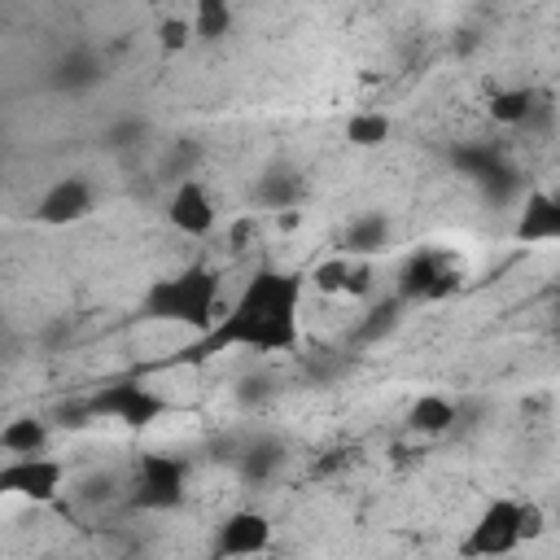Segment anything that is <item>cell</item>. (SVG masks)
Listing matches in <instances>:
<instances>
[{"instance_id":"6da1fadb","label":"cell","mask_w":560,"mask_h":560,"mask_svg":"<svg viewBox=\"0 0 560 560\" xmlns=\"http://www.w3.org/2000/svg\"><path fill=\"white\" fill-rule=\"evenodd\" d=\"M302 276L280 267H258L223 315L192 332L184 350L166 359V368H201L223 350H254V354H289L302 341Z\"/></svg>"},{"instance_id":"7a4b0ae2","label":"cell","mask_w":560,"mask_h":560,"mask_svg":"<svg viewBox=\"0 0 560 560\" xmlns=\"http://www.w3.org/2000/svg\"><path fill=\"white\" fill-rule=\"evenodd\" d=\"M140 311L153 324H179L188 332H206L223 315V271L210 262H188L153 280L140 298Z\"/></svg>"},{"instance_id":"3957f363","label":"cell","mask_w":560,"mask_h":560,"mask_svg":"<svg viewBox=\"0 0 560 560\" xmlns=\"http://www.w3.org/2000/svg\"><path fill=\"white\" fill-rule=\"evenodd\" d=\"M542 534V508L538 503H521V499H490L477 521L468 525V538H464V556H512L516 547H525L529 538Z\"/></svg>"},{"instance_id":"277c9868","label":"cell","mask_w":560,"mask_h":560,"mask_svg":"<svg viewBox=\"0 0 560 560\" xmlns=\"http://www.w3.org/2000/svg\"><path fill=\"white\" fill-rule=\"evenodd\" d=\"M188 494V459L166 451H140L127 486V503L140 512H171Z\"/></svg>"},{"instance_id":"5b68a950","label":"cell","mask_w":560,"mask_h":560,"mask_svg":"<svg viewBox=\"0 0 560 560\" xmlns=\"http://www.w3.org/2000/svg\"><path fill=\"white\" fill-rule=\"evenodd\" d=\"M92 416L96 420H118L127 429H149L153 420L166 416V398L158 389H149L140 376H118V381H105L92 398H88Z\"/></svg>"},{"instance_id":"8992f818","label":"cell","mask_w":560,"mask_h":560,"mask_svg":"<svg viewBox=\"0 0 560 560\" xmlns=\"http://www.w3.org/2000/svg\"><path fill=\"white\" fill-rule=\"evenodd\" d=\"M66 486V464L48 451L39 455H9L0 464V499H26V503H57Z\"/></svg>"},{"instance_id":"52a82bcc","label":"cell","mask_w":560,"mask_h":560,"mask_svg":"<svg viewBox=\"0 0 560 560\" xmlns=\"http://www.w3.org/2000/svg\"><path fill=\"white\" fill-rule=\"evenodd\" d=\"M455 284H459V271L451 267V258L446 254H438V249H416V254H407V262L398 267V298L402 302H438V298H446V293H455Z\"/></svg>"},{"instance_id":"ba28073f","label":"cell","mask_w":560,"mask_h":560,"mask_svg":"<svg viewBox=\"0 0 560 560\" xmlns=\"http://www.w3.org/2000/svg\"><path fill=\"white\" fill-rule=\"evenodd\" d=\"M166 223H171L179 236H192V241L210 236V232H214V223H219L214 192H210L197 175L175 179V188H171V197H166Z\"/></svg>"},{"instance_id":"9c48e42d","label":"cell","mask_w":560,"mask_h":560,"mask_svg":"<svg viewBox=\"0 0 560 560\" xmlns=\"http://www.w3.org/2000/svg\"><path fill=\"white\" fill-rule=\"evenodd\" d=\"M92 210H96V192H92V184H88L83 175H61V179H52V184L39 192V201H35V219H39L44 228L83 223Z\"/></svg>"},{"instance_id":"30bf717a","label":"cell","mask_w":560,"mask_h":560,"mask_svg":"<svg viewBox=\"0 0 560 560\" xmlns=\"http://www.w3.org/2000/svg\"><path fill=\"white\" fill-rule=\"evenodd\" d=\"M271 547V521L254 508H236L214 529V556H258Z\"/></svg>"},{"instance_id":"8fae6325","label":"cell","mask_w":560,"mask_h":560,"mask_svg":"<svg viewBox=\"0 0 560 560\" xmlns=\"http://www.w3.org/2000/svg\"><path fill=\"white\" fill-rule=\"evenodd\" d=\"M516 241H525V245L560 241V197H556L551 188H525V192H521Z\"/></svg>"},{"instance_id":"7c38bea8","label":"cell","mask_w":560,"mask_h":560,"mask_svg":"<svg viewBox=\"0 0 560 560\" xmlns=\"http://www.w3.org/2000/svg\"><path fill=\"white\" fill-rule=\"evenodd\" d=\"M105 79V66H101V57L92 52V48H66L57 61H52V70H48V83L57 88V92H66V96H83V92H92L96 83Z\"/></svg>"},{"instance_id":"4fadbf2b","label":"cell","mask_w":560,"mask_h":560,"mask_svg":"<svg viewBox=\"0 0 560 560\" xmlns=\"http://www.w3.org/2000/svg\"><path fill=\"white\" fill-rule=\"evenodd\" d=\"M389 236H394L389 214H385V210H363V214H354V219L346 223V232H341V254H350V258H376V254L389 249Z\"/></svg>"},{"instance_id":"5bb4252c","label":"cell","mask_w":560,"mask_h":560,"mask_svg":"<svg viewBox=\"0 0 560 560\" xmlns=\"http://www.w3.org/2000/svg\"><path fill=\"white\" fill-rule=\"evenodd\" d=\"M280 464H284V442L271 438V433H254V438H245L236 446V472H241L245 486L271 481L280 472Z\"/></svg>"},{"instance_id":"9a60e30c","label":"cell","mask_w":560,"mask_h":560,"mask_svg":"<svg viewBox=\"0 0 560 560\" xmlns=\"http://www.w3.org/2000/svg\"><path fill=\"white\" fill-rule=\"evenodd\" d=\"M302 201V175L293 171V166H284V162H271L258 179H254V206H262V210H293Z\"/></svg>"},{"instance_id":"2e32d148","label":"cell","mask_w":560,"mask_h":560,"mask_svg":"<svg viewBox=\"0 0 560 560\" xmlns=\"http://www.w3.org/2000/svg\"><path fill=\"white\" fill-rule=\"evenodd\" d=\"M48 442H52V424L35 411L9 416L0 424V451L4 455H39V451H48Z\"/></svg>"},{"instance_id":"e0dca14e","label":"cell","mask_w":560,"mask_h":560,"mask_svg":"<svg viewBox=\"0 0 560 560\" xmlns=\"http://www.w3.org/2000/svg\"><path fill=\"white\" fill-rule=\"evenodd\" d=\"M542 101V88L529 83H512V88H490L486 96V114L499 127H525V118L534 114V105Z\"/></svg>"},{"instance_id":"ac0fdd59","label":"cell","mask_w":560,"mask_h":560,"mask_svg":"<svg viewBox=\"0 0 560 560\" xmlns=\"http://www.w3.org/2000/svg\"><path fill=\"white\" fill-rule=\"evenodd\" d=\"M472 184L481 188V197H486L490 206H512V201H521V192H525V175H521L508 158H494Z\"/></svg>"},{"instance_id":"d6986e66","label":"cell","mask_w":560,"mask_h":560,"mask_svg":"<svg viewBox=\"0 0 560 560\" xmlns=\"http://www.w3.org/2000/svg\"><path fill=\"white\" fill-rule=\"evenodd\" d=\"M407 424L416 433H451L455 429V398H446V394H420L407 407Z\"/></svg>"},{"instance_id":"ffe728a7","label":"cell","mask_w":560,"mask_h":560,"mask_svg":"<svg viewBox=\"0 0 560 560\" xmlns=\"http://www.w3.org/2000/svg\"><path fill=\"white\" fill-rule=\"evenodd\" d=\"M188 22H192V39L219 44V39H228L236 13H232V0H197L192 13H188Z\"/></svg>"},{"instance_id":"44dd1931","label":"cell","mask_w":560,"mask_h":560,"mask_svg":"<svg viewBox=\"0 0 560 560\" xmlns=\"http://www.w3.org/2000/svg\"><path fill=\"white\" fill-rule=\"evenodd\" d=\"M402 311H407V302L398 298V293H389L385 302H372L368 311H363V319H359V328H354V337L363 341V346H372V341H385L398 324H402Z\"/></svg>"},{"instance_id":"7402d4cb","label":"cell","mask_w":560,"mask_h":560,"mask_svg":"<svg viewBox=\"0 0 560 560\" xmlns=\"http://www.w3.org/2000/svg\"><path fill=\"white\" fill-rule=\"evenodd\" d=\"M394 136V118L385 109H359L346 118V140L354 149H381Z\"/></svg>"},{"instance_id":"603a6c76","label":"cell","mask_w":560,"mask_h":560,"mask_svg":"<svg viewBox=\"0 0 560 560\" xmlns=\"http://www.w3.org/2000/svg\"><path fill=\"white\" fill-rule=\"evenodd\" d=\"M494 158H503L494 144H486V140H468V144H455L451 149V166L459 171V175H468V179H477Z\"/></svg>"},{"instance_id":"cb8c5ba5","label":"cell","mask_w":560,"mask_h":560,"mask_svg":"<svg viewBox=\"0 0 560 560\" xmlns=\"http://www.w3.org/2000/svg\"><path fill=\"white\" fill-rule=\"evenodd\" d=\"M144 136H149V122H144V118H136V114H122V118H114V122L101 131L105 149H114V153H127V149H136Z\"/></svg>"},{"instance_id":"d4e9b609","label":"cell","mask_w":560,"mask_h":560,"mask_svg":"<svg viewBox=\"0 0 560 560\" xmlns=\"http://www.w3.org/2000/svg\"><path fill=\"white\" fill-rule=\"evenodd\" d=\"M276 376L271 372H249V376H241L236 381V402L241 407H262V402H271L276 398Z\"/></svg>"},{"instance_id":"484cf974","label":"cell","mask_w":560,"mask_h":560,"mask_svg":"<svg viewBox=\"0 0 560 560\" xmlns=\"http://www.w3.org/2000/svg\"><path fill=\"white\" fill-rule=\"evenodd\" d=\"M188 44H197L188 18H162V22H158V48H162V52H184Z\"/></svg>"},{"instance_id":"4316f807","label":"cell","mask_w":560,"mask_h":560,"mask_svg":"<svg viewBox=\"0 0 560 560\" xmlns=\"http://www.w3.org/2000/svg\"><path fill=\"white\" fill-rule=\"evenodd\" d=\"M346 267H350V254H337V258L319 262V267L311 271L315 289H324V293H337V289H341V280H346Z\"/></svg>"},{"instance_id":"83f0119b","label":"cell","mask_w":560,"mask_h":560,"mask_svg":"<svg viewBox=\"0 0 560 560\" xmlns=\"http://www.w3.org/2000/svg\"><path fill=\"white\" fill-rule=\"evenodd\" d=\"M79 494H83L88 503H105V499H114V494H118V481L96 472V477H88V481H83V490H79Z\"/></svg>"},{"instance_id":"f1b7e54d","label":"cell","mask_w":560,"mask_h":560,"mask_svg":"<svg viewBox=\"0 0 560 560\" xmlns=\"http://www.w3.org/2000/svg\"><path fill=\"white\" fill-rule=\"evenodd\" d=\"M254 241V219H236L232 223V249H245Z\"/></svg>"}]
</instances>
